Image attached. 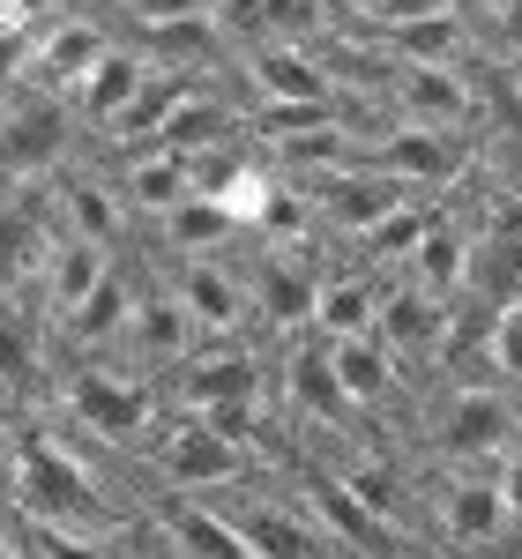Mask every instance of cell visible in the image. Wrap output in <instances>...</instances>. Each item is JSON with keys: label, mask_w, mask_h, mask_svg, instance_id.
<instances>
[{"label": "cell", "mask_w": 522, "mask_h": 559, "mask_svg": "<svg viewBox=\"0 0 522 559\" xmlns=\"http://www.w3.org/2000/svg\"><path fill=\"white\" fill-rule=\"evenodd\" d=\"M75 105L45 97V90H15L0 97V179L8 187H45L68 173V142H75Z\"/></svg>", "instance_id": "4"}, {"label": "cell", "mask_w": 522, "mask_h": 559, "mask_svg": "<svg viewBox=\"0 0 522 559\" xmlns=\"http://www.w3.org/2000/svg\"><path fill=\"white\" fill-rule=\"evenodd\" d=\"M329 471L351 485V500L366 508V515H381L389 530H403V537H418V492H411V477L395 471L389 455H373V448H351L344 463H329Z\"/></svg>", "instance_id": "23"}, {"label": "cell", "mask_w": 522, "mask_h": 559, "mask_svg": "<svg viewBox=\"0 0 522 559\" xmlns=\"http://www.w3.org/2000/svg\"><path fill=\"white\" fill-rule=\"evenodd\" d=\"M500 500H508V522H515V537H522V432H515V448L500 455Z\"/></svg>", "instance_id": "34"}, {"label": "cell", "mask_w": 522, "mask_h": 559, "mask_svg": "<svg viewBox=\"0 0 522 559\" xmlns=\"http://www.w3.org/2000/svg\"><path fill=\"white\" fill-rule=\"evenodd\" d=\"M329 344V336H321ZM329 366H336V388H344V403H351V418H381V411H403L411 403V373L395 366L389 350L373 344V336H336L329 344Z\"/></svg>", "instance_id": "18"}, {"label": "cell", "mask_w": 522, "mask_h": 559, "mask_svg": "<svg viewBox=\"0 0 522 559\" xmlns=\"http://www.w3.org/2000/svg\"><path fill=\"white\" fill-rule=\"evenodd\" d=\"M381 292L389 276L381 269H351V276H321L313 292V336H373V313H381Z\"/></svg>", "instance_id": "26"}, {"label": "cell", "mask_w": 522, "mask_h": 559, "mask_svg": "<svg viewBox=\"0 0 522 559\" xmlns=\"http://www.w3.org/2000/svg\"><path fill=\"white\" fill-rule=\"evenodd\" d=\"M232 239H239V224H232L217 202H202V194H187L179 210L157 216V247H165L173 261H187V254H224Z\"/></svg>", "instance_id": "27"}, {"label": "cell", "mask_w": 522, "mask_h": 559, "mask_svg": "<svg viewBox=\"0 0 522 559\" xmlns=\"http://www.w3.org/2000/svg\"><path fill=\"white\" fill-rule=\"evenodd\" d=\"M45 411L75 426L97 455H112V448H142V432L165 418V388L142 381L134 366H68L45 395Z\"/></svg>", "instance_id": "1"}, {"label": "cell", "mask_w": 522, "mask_h": 559, "mask_svg": "<svg viewBox=\"0 0 522 559\" xmlns=\"http://www.w3.org/2000/svg\"><path fill=\"white\" fill-rule=\"evenodd\" d=\"M150 75H157V68H150V52H142V45H112V52H105V60L83 75V90H75L68 105H75V120H83V128L105 134L134 105V97L150 90Z\"/></svg>", "instance_id": "22"}, {"label": "cell", "mask_w": 522, "mask_h": 559, "mask_svg": "<svg viewBox=\"0 0 522 559\" xmlns=\"http://www.w3.org/2000/svg\"><path fill=\"white\" fill-rule=\"evenodd\" d=\"M52 216H45L38 187H15L0 202V299H31V276H38L45 247H52Z\"/></svg>", "instance_id": "20"}, {"label": "cell", "mask_w": 522, "mask_h": 559, "mask_svg": "<svg viewBox=\"0 0 522 559\" xmlns=\"http://www.w3.org/2000/svg\"><path fill=\"white\" fill-rule=\"evenodd\" d=\"M269 381H276V403H284L292 418H306V426H344L351 418L344 388H336V366H329V344H321L313 329L284 336V358L269 366Z\"/></svg>", "instance_id": "12"}, {"label": "cell", "mask_w": 522, "mask_h": 559, "mask_svg": "<svg viewBox=\"0 0 522 559\" xmlns=\"http://www.w3.org/2000/svg\"><path fill=\"white\" fill-rule=\"evenodd\" d=\"M52 224H60L68 239L105 247V254H120L134 239V210L120 202V187L105 173H60V187H52Z\"/></svg>", "instance_id": "16"}, {"label": "cell", "mask_w": 522, "mask_h": 559, "mask_svg": "<svg viewBox=\"0 0 522 559\" xmlns=\"http://www.w3.org/2000/svg\"><path fill=\"white\" fill-rule=\"evenodd\" d=\"M8 537H15V559H112V537H90V530H68V522L8 515Z\"/></svg>", "instance_id": "28"}, {"label": "cell", "mask_w": 522, "mask_h": 559, "mask_svg": "<svg viewBox=\"0 0 522 559\" xmlns=\"http://www.w3.org/2000/svg\"><path fill=\"white\" fill-rule=\"evenodd\" d=\"M448 8H455V0H381L366 23H373V31H403V23H426V15H448Z\"/></svg>", "instance_id": "33"}, {"label": "cell", "mask_w": 522, "mask_h": 559, "mask_svg": "<svg viewBox=\"0 0 522 559\" xmlns=\"http://www.w3.org/2000/svg\"><path fill=\"white\" fill-rule=\"evenodd\" d=\"M522 432V395L500 381H448L426 411V448L440 471H500Z\"/></svg>", "instance_id": "2"}, {"label": "cell", "mask_w": 522, "mask_h": 559, "mask_svg": "<svg viewBox=\"0 0 522 559\" xmlns=\"http://www.w3.org/2000/svg\"><path fill=\"white\" fill-rule=\"evenodd\" d=\"M134 23H217V0H142Z\"/></svg>", "instance_id": "32"}, {"label": "cell", "mask_w": 522, "mask_h": 559, "mask_svg": "<svg viewBox=\"0 0 522 559\" xmlns=\"http://www.w3.org/2000/svg\"><path fill=\"white\" fill-rule=\"evenodd\" d=\"M0 559H15V537H8V522H0Z\"/></svg>", "instance_id": "38"}, {"label": "cell", "mask_w": 522, "mask_h": 559, "mask_svg": "<svg viewBox=\"0 0 522 559\" xmlns=\"http://www.w3.org/2000/svg\"><path fill=\"white\" fill-rule=\"evenodd\" d=\"M239 83H254V105H336V83H329L313 45L269 38L254 52H239Z\"/></svg>", "instance_id": "15"}, {"label": "cell", "mask_w": 522, "mask_h": 559, "mask_svg": "<svg viewBox=\"0 0 522 559\" xmlns=\"http://www.w3.org/2000/svg\"><path fill=\"white\" fill-rule=\"evenodd\" d=\"M112 8H142V0H112Z\"/></svg>", "instance_id": "39"}, {"label": "cell", "mask_w": 522, "mask_h": 559, "mask_svg": "<svg viewBox=\"0 0 522 559\" xmlns=\"http://www.w3.org/2000/svg\"><path fill=\"white\" fill-rule=\"evenodd\" d=\"M508 105L522 112V68H508Z\"/></svg>", "instance_id": "37"}, {"label": "cell", "mask_w": 522, "mask_h": 559, "mask_svg": "<svg viewBox=\"0 0 522 559\" xmlns=\"http://www.w3.org/2000/svg\"><path fill=\"white\" fill-rule=\"evenodd\" d=\"M389 112L411 120V128H448L471 134L485 112V90L471 83V68H403L389 90Z\"/></svg>", "instance_id": "13"}, {"label": "cell", "mask_w": 522, "mask_h": 559, "mask_svg": "<svg viewBox=\"0 0 522 559\" xmlns=\"http://www.w3.org/2000/svg\"><path fill=\"white\" fill-rule=\"evenodd\" d=\"M8 440H15V418L0 411V471H8Z\"/></svg>", "instance_id": "36"}, {"label": "cell", "mask_w": 522, "mask_h": 559, "mask_svg": "<svg viewBox=\"0 0 522 559\" xmlns=\"http://www.w3.org/2000/svg\"><path fill=\"white\" fill-rule=\"evenodd\" d=\"M261 388H269V358L254 350V336H239V344H202L194 350L173 381H165V403L210 418V411H232V403H261Z\"/></svg>", "instance_id": "8"}, {"label": "cell", "mask_w": 522, "mask_h": 559, "mask_svg": "<svg viewBox=\"0 0 522 559\" xmlns=\"http://www.w3.org/2000/svg\"><path fill=\"white\" fill-rule=\"evenodd\" d=\"M426 559H440V552H426ZM455 559H463V552H455Z\"/></svg>", "instance_id": "40"}, {"label": "cell", "mask_w": 522, "mask_h": 559, "mask_svg": "<svg viewBox=\"0 0 522 559\" xmlns=\"http://www.w3.org/2000/svg\"><path fill=\"white\" fill-rule=\"evenodd\" d=\"M366 165L373 173H389L403 194H455L463 179L478 173V134H448V128H411V120H395L373 150H366Z\"/></svg>", "instance_id": "6"}, {"label": "cell", "mask_w": 522, "mask_h": 559, "mask_svg": "<svg viewBox=\"0 0 522 559\" xmlns=\"http://www.w3.org/2000/svg\"><path fill=\"white\" fill-rule=\"evenodd\" d=\"M434 210H440V202H418V194H411V202H395V210L381 216L366 239H358V254H366V261H395V269H403V261H411V247L426 239Z\"/></svg>", "instance_id": "29"}, {"label": "cell", "mask_w": 522, "mask_h": 559, "mask_svg": "<svg viewBox=\"0 0 522 559\" xmlns=\"http://www.w3.org/2000/svg\"><path fill=\"white\" fill-rule=\"evenodd\" d=\"M485 381H500L508 395H522V299L485 329Z\"/></svg>", "instance_id": "30"}, {"label": "cell", "mask_w": 522, "mask_h": 559, "mask_svg": "<svg viewBox=\"0 0 522 559\" xmlns=\"http://www.w3.org/2000/svg\"><path fill=\"white\" fill-rule=\"evenodd\" d=\"M426 530L448 552H493V545H522L515 522H508V500H500V477L493 471H440L426 492Z\"/></svg>", "instance_id": "5"}, {"label": "cell", "mask_w": 522, "mask_h": 559, "mask_svg": "<svg viewBox=\"0 0 522 559\" xmlns=\"http://www.w3.org/2000/svg\"><path fill=\"white\" fill-rule=\"evenodd\" d=\"M471 247H478V216H463V210H434L426 239L411 247V261H403L395 276L455 306V292H463V269H471Z\"/></svg>", "instance_id": "19"}, {"label": "cell", "mask_w": 522, "mask_h": 559, "mask_svg": "<svg viewBox=\"0 0 522 559\" xmlns=\"http://www.w3.org/2000/svg\"><path fill=\"white\" fill-rule=\"evenodd\" d=\"M112 276V254L105 247H90V239H52L45 247V261H38V276H31V313L45 321V336H60L68 321H75V306L97 292Z\"/></svg>", "instance_id": "11"}, {"label": "cell", "mask_w": 522, "mask_h": 559, "mask_svg": "<svg viewBox=\"0 0 522 559\" xmlns=\"http://www.w3.org/2000/svg\"><path fill=\"white\" fill-rule=\"evenodd\" d=\"M157 537H165L173 559H254L247 537L232 530V515L210 508L202 492H165L157 500Z\"/></svg>", "instance_id": "21"}, {"label": "cell", "mask_w": 522, "mask_h": 559, "mask_svg": "<svg viewBox=\"0 0 522 559\" xmlns=\"http://www.w3.org/2000/svg\"><path fill=\"white\" fill-rule=\"evenodd\" d=\"M134 292H142V284H134V269L112 261V276L75 306V321H68L52 344H68V350H120V336H128V321H134Z\"/></svg>", "instance_id": "24"}, {"label": "cell", "mask_w": 522, "mask_h": 559, "mask_svg": "<svg viewBox=\"0 0 522 559\" xmlns=\"http://www.w3.org/2000/svg\"><path fill=\"white\" fill-rule=\"evenodd\" d=\"M134 455L150 463V477H157L165 492H232V485H254V448L224 440L210 418L173 411V403H165L157 426L142 432Z\"/></svg>", "instance_id": "3"}, {"label": "cell", "mask_w": 522, "mask_h": 559, "mask_svg": "<svg viewBox=\"0 0 522 559\" xmlns=\"http://www.w3.org/2000/svg\"><path fill=\"white\" fill-rule=\"evenodd\" d=\"M381 0H329V15H373Z\"/></svg>", "instance_id": "35"}, {"label": "cell", "mask_w": 522, "mask_h": 559, "mask_svg": "<svg viewBox=\"0 0 522 559\" xmlns=\"http://www.w3.org/2000/svg\"><path fill=\"white\" fill-rule=\"evenodd\" d=\"M478 45L500 68H522V0H493L478 15Z\"/></svg>", "instance_id": "31"}, {"label": "cell", "mask_w": 522, "mask_h": 559, "mask_svg": "<svg viewBox=\"0 0 522 559\" xmlns=\"http://www.w3.org/2000/svg\"><path fill=\"white\" fill-rule=\"evenodd\" d=\"M173 299L187 306V321H194V336L202 344H239L247 329H254V299H247V269L232 254H187L173 261Z\"/></svg>", "instance_id": "7"}, {"label": "cell", "mask_w": 522, "mask_h": 559, "mask_svg": "<svg viewBox=\"0 0 522 559\" xmlns=\"http://www.w3.org/2000/svg\"><path fill=\"white\" fill-rule=\"evenodd\" d=\"M112 52V38H105V23H90V15H52L38 31V45H31V68H23V90H45V97H75L83 90V75Z\"/></svg>", "instance_id": "14"}, {"label": "cell", "mask_w": 522, "mask_h": 559, "mask_svg": "<svg viewBox=\"0 0 522 559\" xmlns=\"http://www.w3.org/2000/svg\"><path fill=\"white\" fill-rule=\"evenodd\" d=\"M120 350H128V366L142 373V381H173L179 366L202 350V336H194V321H187V306L173 299V284H142L134 292V321L128 336H120Z\"/></svg>", "instance_id": "10"}, {"label": "cell", "mask_w": 522, "mask_h": 559, "mask_svg": "<svg viewBox=\"0 0 522 559\" xmlns=\"http://www.w3.org/2000/svg\"><path fill=\"white\" fill-rule=\"evenodd\" d=\"M313 292H321V269H313L306 254H276V247H261V261L247 269L254 321H261V329H276V336L313 329Z\"/></svg>", "instance_id": "17"}, {"label": "cell", "mask_w": 522, "mask_h": 559, "mask_svg": "<svg viewBox=\"0 0 522 559\" xmlns=\"http://www.w3.org/2000/svg\"><path fill=\"white\" fill-rule=\"evenodd\" d=\"M403 68H471V52H478V23L463 15V8H448V15H426V23H403V31H381Z\"/></svg>", "instance_id": "25"}, {"label": "cell", "mask_w": 522, "mask_h": 559, "mask_svg": "<svg viewBox=\"0 0 522 559\" xmlns=\"http://www.w3.org/2000/svg\"><path fill=\"white\" fill-rule=\"evenodd\" d=\"M448 321H455V306H448V299H434V292H418V284L389 276L381 313H373V344L389 350L403 373H434L440 358H448Z\"/></svg>", "instance_id": "9"}]
</instances>
